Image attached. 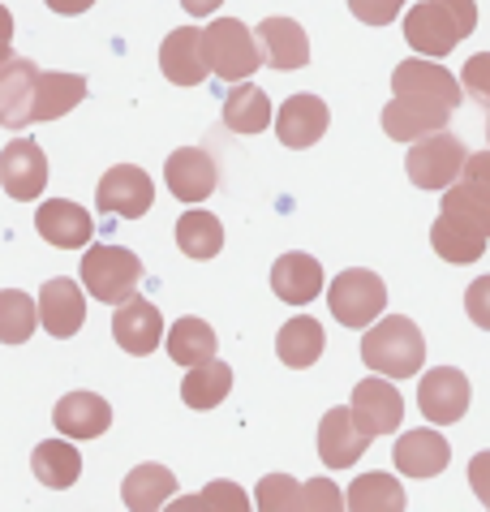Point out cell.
Listing matches in <instances>:
<instances>
[{
    "label": "cell",
    "mask_w": 490,
    "mask_h": 512,
    "mask_svg": "<svg viewBox=\"0 0 490 512\" xmlns=\"http://www.w3.org/2000/svg\"><path fill=\"white\" fill-rule=\"evenodd\" d=\"M35 478L43 482V487H52V491H65V487H74L78 474H82V452L69 444V435L65 439H43V444L35 448Z\"/></svg>",
    "instance_id": "cell-30"
},
{
    "label": "cell",
    "mask_w": 490,
    "mask_h": 512,
    "mask_svg": "<svg viewBox=\"0 0 490 512\" xmlns=\"http://www.w3.org/2000/svg\"><path fill=\"white\" fill-rule=\"evenodd\" d=\"M349 504V495H340L336 491V482H327V478H314L310 487H306V508L310 512H336Z\"/></svg>",
    "instance_id": "cell-40"
},
{
    "label": "cell",
    "mask_w": 490,
    "mask_h": 512,
    "mask_svg": "<svg viewBox=\"0 0 490 512\" xmlns=\"http://www.w3.org/2000/svg\"><path fill=\"white\" fill-rule=\"evenodd\" d=\"M460 82H465V91L478 99V104H490V52H478L465 61V74H460Z\"/></svg>",
    "instance_id": "cell-38"
},
{
    "label": "cell",
    "mask_w": 490,
    "mask_h": 512,
    "mask_svg": "<svg viewBox=\"0 0 490 512\" xmlns=\"http://www.w3.org/2000/svg\"><path fill=\"white\" fill-rule=\"evenodd\" d=\"M323 345H327L323 323H319V319H310V315L288 319V323L280 327V340H276L280 362H284V366H293V371H306V366L319 362V358H323Z\"/></svg>",
    "instance_id": "cell-29"
},
{
    "label": "cell",
    "mask_w": 490,
    "mask_h": 512,
    "mask_svg": "<svg viewBox=\"0 0 490 512\" xmlns=\"http://www.w3.org/2000/svg\"><path fill=\"white\" fill-rule=\"evenodd\" d=\"M392 91L409 99H435V104H448L452 112L460 108V82L443 65H435V56H417V61L409 56L405 65H396Z\"/></svg>",
    "instance_id": "cell-12"
},
{
    "label": "cell",
    "mask_w": 490,
    "mask_h": 512,
    "mask_svg": "<svg viewBox=\"0 0 490 512\" xmlns=\"http://www.w3.org/2000/svg\"><path fill=\"white\" fill-rule=\"evenodd\" d=\"M82 99H86V78L82 74H56V69H39L31 121H56V117H65L69 108H78Z\"/></svg>",
    "instance_id": "cell-25"
},
{
    "label": "cell",
    "mask_w": 490,
    "mask_h": 512,
    "mask_svg": "<svg viewBox=\"0 0 490 512\" xmlns=\"http://www.w3.org/2000/svg\"><path fill=\"white\" fill-rule=\"evenodd\" d=\"M486 138H490V117H486Z\"/></svg>",
    "instance_id": "cell-47"
},
{
    "label": "cell",
    "mask_w": 490,
    "mask_h": 512,
    "mask_svg": "<svg viewBox=\"0 0 490 512\" xmlns=\"http://www.w3.org/2000/svg\"><path fill=\"white\" fill-rule=\"evenodd\" d=\"M125 508L129 512H155L160 504H168L172 495H177V478H172V469L168 465H138V469H129V478H125Z\"/></svg>",
    "instance_id": "cell-28"
},
{
    "label": "cell",
    "mask_w": 490,
    "mask_h": 512,
    "mask_svg": "<svg viewBox=\"0 0 490 512\" xmlns=\"http://www.w3.org/2000/svg\"><path fill=\"white\" fill-rule=\"evenodd\" d=\"M486 233L478 229V224H469L465 216H456V211H443V216L435 220V229H430V246H435L439 259L448 263H478L486 254Z\"/></svg>",
    "instance_id": "cell-24"
},
{
    "label": "cell",
    "mask_w": 490,
    "mask_h": 512,
    "mask_svg": "<svg viewBox=\"0 0 490 512\" xmlns=\"http://www.w3.org/2000/svg\"><path fill=\"white\" fill-rule=\"evenodd\" d=\"M142 280V263L134 250L125 246H91L82 254V284L91 289V297L108 306H121L125 297H134Z\"/></svg>",
    "instance_id": "cell-4"
},
{
    "label": "cell",
    "mask_w": 490,
    "mask_h": 512,
    "mask_svg": "<svg viewBox=\"0 0 490 512\" xmlns=\"http://www.w3.org/2000/svg\"><path fill=\"white\" fill-rule=\"evenodd\" d=\"M35 82H39V69L31 61H22V56H9V65L0 69V121H5L9 130L31 125Z\"/></svg>",
    "instance_id": "cell-23"
},
{
    "label": "cell",
    "mask_w": 490,
    "mask_h": 512,
    "mask_svg": "<svg viewBox=\"0 0 490 512\" xmlns=\"http://www.w3.org/2000/svg\"><path fill=\"white\" fill-rule=\"evenodd\" d=\"M258 39H263L271 69H306L310 65V39L293 18H267L258 26Z\"/></svg>",
    "instance_id": "cell-26"
},
{
    "label": "cell",
    "mask_w": 490,
    "mask_h": 512,
    "mask_svg": "<svg viewBox=\"0 0 490 512\" xmlns=\"http://www.w3.org/2000/svg\"><path fill=\"white\" fill-rule=\"evenodd\" d=\"M164 181L177 203H203L220 186V173H215V160L203 147H177L164 164Z\"/></svg>",
    "instance_id": "cell-11"
},
{
    "label": "cell",
    "mask_w": 490,
    "mask_h": 512,
    "mask_svg": "<svg viewBox=\"0 0 490 512\" xmlns=\"http://www.w3.org/2000/svg\"><path fill=\"white\" fill-rule=\"evenodd\" d=\"M160 69H164L168 82H177V87H198V82L211 74L203 31H198V26H177V31L160 44Z\"/></svg>",
    "instance_id": "cell-16"
},
{
    "label": "cell",
    "mask_w": 490,
    "mask_h": 512,
    "mask_svg": "<svg viewBox=\"0 0 490 512\" xmlns=\"http://www.w3.org/2000/svg\"><path fill=\"white\" fill-rule=\"evenodd\" d=\"M35 319H39V302L31 293H22V289L0 293V340H5V345H22V340H31Z\"/></svg>",
    "instance_id": "cell-35"
},
{
    "label": "cell",
    "mask_w": 490,
    "mask_h": 512,
    "mask_svg": "<svg viewBox=\"0 0 490 512\" xmlns=\"http://www.w3.org/2000/svg\"><path fill=\"white\" fill-rule=\"evenodd\" d=\"M469 379L456 371V366H435L426 371L422 383H417V409L435 422V426H452L465 418L469 409Z\"/></svg>",
    "instance_id": "cell-9"
},
{
    "label": "cell",
    "mask_w": 490,
    "mask_h": 512,
    "mask_svg": "<svg viewBox=\"0 0 490 512\" xmlns=\"http://www.w3.org/2000/svg\"><path fill=\"white\" fill-rule=\"evenodd\" d=\"M349 9H353L357 22H366V26H387L400 9H405V0H349Z\"/></svg>",
    "instance_id": "cell-39"
},
{
    "label": "cell",
    "mask_w": 490,
    "mask_h": 512,
    "mask_svg": "<svg viewBox=\"0 0 490 512\" xmlns=\"http://www.w3.org/2000/svg\"><path fill=\"white\" fill-rule=\"evenodd\" d=\"M465 142H460L456 134H426L417 138L409 147V160H405V173L417 190H448L456 186V177L465 173Z\"/></svg>",
    "instance_id": "cell-5"
},
{
    "label": "cell",
    "mask_w": 490,
    "mask_h": 512,
    "mask_svg": "<svg viewBox=\"0 0 490 512\" xmlns=\"http://www.w3.org/2000/svg\"><path fill=\"white\" fill-rule=\"evenodd\" d=\"M465 310H469V319L478 323L482 332H490V276H482V280H473V284H469Z\"/></svg>",
    "instance_id": "cell-41"
},
{
    "label": "cell",
    "mask_w": 490,
    "mask_h": 512,
    "mask_svg": "<svg viewBox=\"0 0 490 512\" xmlns=\"http://www.w3.org/2000/svg\"><path fill=\"white\" fill-rule=\"evenodd\" d=\"M52 422H56V431L69 439H95L112 426V405L95 392H69L56 401Z\"/></svg>",
    "instance_id": "cell-21"
},
{
    "label": "cell",
    "mask_w": 490,
    "mask_h": 512,
    "mask_svg": "<svg viewBox=\"0 0 490 512\" xmlns=\"http://www.w3.org/2000/svg\"><path fill=\"white\" fill-rule=\"evenodd\" d=\"M198 504H220V508H241L245 512V491L241 487H233V482H215V487H207V491H198L194 495ZM194 500H181V504H194Z\"/></svg>",
    "instance_id": "cell-42"
},
{
    "label": "cell",
    "mask_w": 490,
    "mask_h": 512,
    "mask_svg": "<svg viewBox=\"0 0 490 512\" xmlns=\"http://www.w3.org/2000/svg\"><path fill=\"white\" fill-rule=\"evenodd\" d=\"M86 319V297L69 276H56L39 289V323L52 336H74Z\"/></svg>",
    "instance_id": "cell-22"
},
{
    "label": "cell",
    "mask_w": 490,
    "mask_h": 512,
    "mask_svg": "<svg viewBox=\"0 0 490 512\" xmlns=\"http://www.w3.org/2000/svg\"><path fill=\"white\" fill-rule=\"evenodd\" d=\"M349 508L353 512H400L405 508V487L392 474H362L349 487Z\"/></svg>",
    "instance_id": "cell-34"
},
{
    "label": "cell",
    "mask_w": 490,
    "mask_h": 512,
    "mask_svg": "<svg viewBox=\"0 0 490 512\" xmlns=\"http://www.w3.org/2000/svg\"><path fill=\"white\" fill-rule=\"evenodd\" d=\"M443 211H456V216H465L469 224H478V229L490 237V198L469 190L465 181H456V186L443 190Z\"/></svg>",
    "instance_id": "cell-37"
},
{
    "label": "cell",
    "mask_w": 490,
    "mask_h": 512,
    "mask_svg": "<svg viewBox=\"0 0 490 512\" xmlns=\"http://www.w3.org/2000/svg\"><path fill=\"white\" fill-rule=\"evenodd\" d=\"M0 181L5 194L18 203H35L48 186V155L31 138H9V147L0 151Z\"/></svg>",
    "instance_id": "cell-8"
},
{
    "label": "cell",
    "mask_w": 490,
    "mask_h": 512,
    "mask_svg": "<svg viewBox=\"0 0 490 512\" xmlns=\"http://www.w3.org/2000/svg\"><path fill=\"white\" fill-rule=\"evenodd\" d=\"M327 306L344 327H370L383 315L387 306V289L383 280L366 272V267H353V272H340L327 284Z\"/></svg>",
    "instance_id": "cell-6"
},
{
    "label": "cell",
    "mask_w": 490,
    "mask_h": 512,
    "mask_svg": "<svg viewBox=\"0 0 490 512\" xmlns=\"http://www.w3.org/2000/svg\"><path fill=\"white\" fill-rule=\"evenodd\" d=\"M203 48H207L211 74L220 82H245L267 61L263 39H258L241 18H215L203 31Z\"/></svg>",
    "instance_id": "cell-3"
},
{
    "label": "cell",
    "mask_w": 490,
    "mask_h": 512,
    "mask_svg": "<svg viewBox=\"0 0 490 512\" xmlns=\"http://www.w3.org/2000/svg\"><path fill=\"white\" fill-rule=\"evenodd\" d=\"M258 508H263V512L306 508V487H297L288 474H267L263 482H258Z\"/></svg>",
    "instance_id": "cell-36"
},
{
    "label": "cell",
    "mask_w": 490,
    "mask_h": 512,
    "mask_svg": "<svg viewBox=\"0 0 490 512\" xmlns=\"http://www.w3.org/2000/svg\"><path fill=\"white\" fill-rule=\"evenodd\" d=\"M370 439L362 426H357L353 409H327L323 426H319V457L327 469H349L362 461V452L370 448Z\"/></svg>",
    "instance_id": "cell-17"
},
{
    "label": "cell",
    "mask_w": 490,
    "mask_h": 512,
    "mask_svg": "<svg viewBox=\"0 0 490 512\" xmlns=\"http://www.w3.org/2000/svg\"><path fill=\"white\" fill-rule=\"evenodd\" d=\"M353 418L362 426L366 435H392L400 418H405V401H400V392L392 388V375L387 379H362L353 388Z\"/></svg>",
    "instance_id": "cell-10"
},
{
    "label": "cell",
    "mask_w": 490,
    "mask_h": 512,
    "mask_svg": "<svg viewBox=\"0 0 490 512\" xmlns=\"http://www.w3.org/2000/svg\"><path fill=\"white\" fill-rule=\"evenodd\" d=\"M215 345H220V340H215L211 323L194 319V315H185V319L172 323V332L164 340L168 358L177 362V366H203V362H211L215 358Z\"/></svg>",
    "instance_id": "cell-31"
},
{
    "label": "cell",
    "mask_w": 490,
    "mask_h": 512,
    "mask_svg": "<svg viewBox=\"0 0 490 512\" xmlns=\"http://www.w3.org/2000/svg\"><path fill=\"white\" fill-rule=\"evenodd\" d=\"M177 246L190 259H215L224 250V224L211 216V211H185L177 220Z\"/></svg>",
    "instance_id": "cell-33"
},
{
    "label": "cell",
    "mask_w": 490,
    "mask_h": 512,
    "mask_svg": "<svg viewBox=\"0 0 490 512\" xmlns=\"http://www.w3.org/2000/svg\"><path fill=\"white\" fill-rule=\"evenodd\" d=\"M362 362L374 375H392V379H413L426 362V340L422 327L405 315H387L362 336Z\"/></svg>",
    "instance_id": "cell-2"
},
{
    "label": "cell",
    "mask_w": 490,
    "mask_h": 512,
    "mask_svg": "<svg viewBox=\"0 0 490 512\" xmlns=\"http://www.w3.org/2000/svg\"><path fill=\"white\" fill-rule=\"evenodd\" d=\"M469 487L490 508V452H478V457L469 461Z\"/></svg>",
    "instance_id": "cell-44"
},
{
    "label": "cell",
    "mask_w": 490,
    "mask_h": 512,
    "mask_svg": "<svg viewBox=\"0 0 490 512\" xmlns=\"http://www.w3.org/2000/svg\"><path fill=\"white\" fill-rule=\"evenodd\" d=\"M460 181H465L469 190H478L490 198V151H478L465 160V173H460Z\"/></svg>",
    "instance_id": "cell-43"
},
{
    "label": "cell",
    "mask_w": 490,
    "mask_h": 512,
    "mask_svg": "<svg viewBox=\"0 0 490 512\" xmlns=\"http://www.w3.org/2000/svg\"><path fill=\"white\" fill-rule=\"evenodd\" d=\"M185 13H194V18H207V13H215L224 5V0H181Z\"/></svg>",
    "instance_id": "cell-46"
},
{
    "label": "cell",
    "mask_w": 490,
    "mask_h": 512,
    "mask_svg": "<svg viewBox=\"0 0 490 512\" xmlns=\"http://www.w3.org/2000/svg\"><path fill=\"white\" fill-rule=\"evenodd\" d=\"M473 26H478L473 0H422L405 13V39L422 56H448L473 35Z\"/></svg>",
    "instance_id": "cell-1"
},
{
    "label": "cell",
    "mask_w": 490,
    "mask_h": 512,
    "mask_svg": "<svg viewBox=\"0 0 490 512\" xmlns=\"http://www.w3.org/2000/svg\"><path fill=\"white\" fill-rule=\"evenodd\" d=\"M392 457H396V469L405 478H435V474L448 469L452 448H448V439H443L435 426H426V431L400 435L396 448H392Z\"/></svg>",
    "instance_id": "cell-18"
},
{
    "label": "cell",
    "mask_w": 490,
    "mask_h": 512,
    "mask_svg": "<svg viewBox=\"0 0 490 512\" xmlns=\"http://www.w3.org/2000/svg\"><path fill=\"white\" fill-rule=\"evenodd\" d=\"M448 117H452L448 104L396 95L392 104L383 108V130H387V138H396V142H417L426 134H439L443 125H448Z\"/></svg>",
    "instance_id": "cell-15"
},
{
    "label": "cell",
    "mask_w": 490,
    "mask_h": 512,
    "mask_svg": "<svg viewBox=\"0 0 490 512\" xmlns=\"http://www.w3.org/2000/svg\"><path fill=\"white\" fill-rule=\"evenodd\" d=\"M35 229L48 237L56 250H78L95 237V220L86 216L78 203H69V198H48V203H39V211H35Z\"/></svg>",
    "instance_id": "cell-19"
},
{
    "label": "cell",
    "mask_w": 490,
    "mask_h": 512,
    "mask_svg": "<svg viewBox=\"0 0 490 512\" xmlns=\"http://www.w3.org/2000/svg\"><path fill=\"white\" fill-rule=\"evenodd\" d=\"M327 125H331V112H327L323 99L310 95V91L284 99L280 112H276V138L284 142V147H293V151L314 147V142L327 134Z\"/></svg>",
    "instance_id": "cell-13"
},
{
    "label": "cell",
    "mask_w": 490,
    "mask_h": 512,
    "mask_svg": "<svg viewBox=\"0 0 490 512\" xmlns=\"http://www.w3.org/2000/svg\"><path fill=\"white\" fill-rule=\"evenodd\" d=\"M112 336H117V345L125 353H134V358H147L164 345V319L160 310L151 302H142V297H125L117 306V315H112Z\"/></svg>",
    "instance_id": "cell-14"
},
{
    "label": "cell",
    "mask_w": 490,
    "mask_h": 512,
    "mask_svg": "<svg viewBox=\"0 0 490 512\" xmlns=\"http://www.w3.org/2000/svg\"><path fill=\"white\" fill-rule=\"evenodd\" d=\"M271 289H276V297L288 306H310L314 297L323 293L319 259H310V254H301V250L280 254L276 267H271Z\"/></svg>",
    "instance_id": "cell-20"
},
{
    "label": "cell",
    "mask_w": 490,
    "mask_h": 512,
    "mask_svg": "<svg viewBox=\"0 0 490 512\" xmlns=\"http://www.w3.org/2000/svg\"><path fill=\"white\" fill-rule=\"evenodd\" d=\"M224 125L233 134H263L271 125V99L263 87H254L250 78L233 82V91L224 95Z\"/></svg>",
    "instance_id": "cell-27"
},
{
    "label": "cell",
    "mask_w": 490,
    "mask_h": 512,
    "mask_svg": "<svg viewBox=\"0 0 490 512\" xmlns=\"http://www.w3.org/2000/svg\"><path fill=\"white\" fill-rule=\"evenodd\" d=\"M233 392V366L228 362H203V366H190V375L181 379V401L190 409H215L224 396Z\"/></svg>",
    "instance_id": "cell-32"
},
{
    "label": "cell",
    "mask_w": 490,
    "mask_h": 512,
    "mask_svg": "<svg viewBox=\"0 0 490 512\" xmlns=\"http://www.w3.org/2000/svg\"><path fill=\"white\" fill-rule=\"evenodd\" d=\"M95 203H99V211H108V216L138 220V216H147L151 211L155 186H151V177L142 173L138 164H117V168H108V173L99 177Z\"/></svg>",
    "instance_id": "cell-7"
},
{
    "label": "cell",
    "mask_w": 490,
    "mask_h": 512,
    "mask_svg": "<svg viewBox=\"0 0 490 512\" xmlns=\"http://www.w3.org/2000/svg\"><path fill=\"white\" fill-rule=\"evenodd\" d=\"M91 5H95V0H48L52 13H86Z\"/></svg>",
    "instance_id": "cell-45"
}]
</instances>
